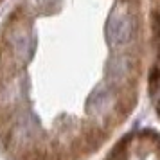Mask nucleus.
Masks as SVG:
<instances>
[{
  "instance_id": "obj_2",
  "label": "nucleus",
  "mask_w": 160,
  "mask_h": 160,
  "mask_svg": "<svg viewBox=\"0 0 160 160\" xmlns=\"http://www.w3.org/2000/svg\"><path fill=\"white\" fill-rule=\"evenodd\" d=\"M148 11H149V32H151L148 92L155 113L160 121V0H148Z\"/></svg>"
},
{
  "instance_id": "obj_3",
  "label": "nucleus",
  "mask_w": 160,
  "mask_h": 160,
  "mask_svg": "<svg viewBox=\"0 0 160 160\" xmlns=\"http://www.w3.org/2000/svg\"><path fill=\"white\" fill-rule=\"evenodd\" d=\"M6 2H8V0H0V6H2V4H6Z\"/></svg>"
},
{
  "instance_id": "obj_1",
  "label": "nucleus",
  "mask_w": 160,
  "mask_h": 160,
  "mask_svg": "<svg viewBox=\"0 0 160 160\" xmlns=\"http://www.w3.org/2000/svg\"><path fill=\"white\" fill-rule=\"evenodd\" d=\"M148 0H9L0 18L2 160H94L148 88Z\"/></svg>"
}]
</instances>
